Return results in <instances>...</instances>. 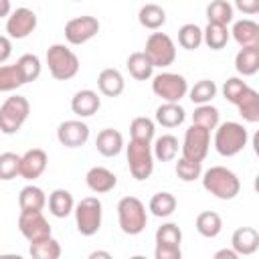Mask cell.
I'll use <instances>...</instances> for the list:
<instances>
[{"instance_id":"7402d4cb","label":"cell","mask_w":259,"mask_h":259,"mask_svg":"<svg viewBox=\"0 0 259 259\" xmlns=\"http://www.w3.org/2000/svg\"><path fill=\"white\" fill-rule=\"evenodd\" d=\"M235 38V42L239 47H251V45H259V24L251 18H243L237 20L233 24V30H229Z\"/></svg>"},{"instance_id":"f6af8a7d","label":"cell","mask_w":259,"mask_h":259,"mask_svg":"<svg viewBox=\"0 0 259 259\" xmlns=\"http://www.w3.org/2000/svg\"><path fill=\"white\" fill-rule=\"evenodd\" d=\"M235 8L247 16H253L259 12V0H235Z\"/></svg>"},{"instance_id":"6da1fadb","label":"cell","mask_w":259,"mask_h":259,"mask_svg":"<svg viewBox=\"0 0 259 259\" xmlns=\"http://www.w3.org/2000/svg\"><path fill=\"white\" fill-rule=\"evenodd\" d=\"M202 176V188L221 200H233L241 192L239 176L225 166H210Z\"/></svg>"},{"instance_id":"cb8c5ba5","label":"cell","mask_w":259,"mask_h":259,"mask_svg":"<svg viewBox=\"0 0 259 259\" xmlns=\"http://www.w3.org/2000/svg\"><path fill=\"white\" fill-rule=\"evenodd\" d=\"M186 119V111L180 103H172V101H164L158 109H156V121L162 127H178L182 125Z\"/></svg>"},{"instance_id":"484cf974","label":"cell","mask_w":259,"mask_h":259,"mask_svg":"<svg viewBox=\"0 0 259 259\" xmlns=\"http://www.w3.org/2000/svg\"><path fill=\"white\" fill-rule=\"evenodd\" d=\"M237 109H239V115L249 121V123H257L259 121V93L251 87H247L243 91V95L237 99Z\"/></svg>"},{"instance_id":"4fadbf2b","label":"cell","mask_w":259,"mask_h":259,"mask_svg":"<svg viewBox=\"0 0 259 259\" xmlns=\"http://www.w3.org/2000/svg\"><path fill=\"white\" fill-rule=\"evenodd\" d=\"M99 32V20L95 16H75L65 24V38L69 45H83Z\"/></svg>"},{"instance_id":"74e56055","label":"cell","mask_w":259,"mask_h":259,"mask_svg":"<svg viewBox=\"0 0 259 259\" xmlns=\"http://www.w3.org/2000/svg\"><path fill=\"white\" fill-rule=\"evenodd\" d=\"M20 85H24V79L18 65H0V93L14 91Z\"/></svg>"},{"instance_id":"e575fe53","label":"cell","mask_w":259,"mask_h":259,"mask_svg":"<svg viewBox=\"0 0 259 259\" xmlns=\"http://www.w3.org/2000/svg\"><path fill=\"white\" fill-rule=\"evenodd\" d=\"M217 85H214V81H210V79H200V81H196L192 87H188V97H190V101L192 103H196V105H202V103H210L214 97H217Z\"/></svg>"},{"instance_id":"277c9868","label":"cell","mask_w":259,"mask_h":259,"mask_svg":"<svg viewBox=\"0 0 259 259\" xmlns=\"http://www.w3.org/2000/svg\"><path fill=\"white\" fill-rule=\"evenodd\" d=\"M49 73L57 81H69L79 73V57L65 45H51L47 51Z\"/></svg>"},{"instance_id":"ffe728a7","label":"cell","mask_w":259,"mask_h":259,"mask_svg":"<svg viewBox=\"0 0 259 259\" xmlns=\"http://www.w3.org/2000/svg\"><path fill=\"white\" fill-rule=\"evenodd\" d=\"M95 148H97V152L101 156L113 158V156H117L123 150V136L117 130H113V127H105V130H101L97 134Z\"/></svg>"},{"instance_id":"1f68e13d","label":"cell","mask_w":259,"mask_h":259,"mask_svg":"<svg viewBox=\"0 0 259 259\" xmlns=\"http://www.w3.org/2000/svg\"><path fill=\"white\" fill-rule=\"evenodd\" d=\"M28 253H30L34 259H59V257H61V245H59V241L51 235V237L32 241L30 247H28Z\"/></svg>"},{"instance_id":"60d3db41","label":"cell","mask_w":259,"mask_h":259,"mask_svg":"<svg viewBox=\"0 0 259 259\" xmlns=\"http://www.w3.org/2000/svg\"><path fill=\"white\" fill-rule=\"evenodd\" d=\"M16 65H18V69H20V73H22L24 83H32V81H36V79L40 77L42 65H40V59H38L36 55L26 53V55H22V57L16 61Z\"/></svg>"},{"instance_id":"c3c4849f","label":"cell","mask_w":259,"mask_h":259,"mask_svg":"<svg viewBox=\"0 0 259 259\" xmlns=\"http://www.w3.org/2000/svg\"><path fill=\"white\" fill-rule=\"evenodd\" d=\"M10 12H12L10 0H0V18H8Z\"/></svg>"},{"instance_id":"9c48e42d","label":"cell","mask_w":259,"mask_h":259,"mask_svg":"<svg viewBox=\"0 0 259 259\" xmlns=\"http://www.w3.org/2000/svg\"><path fill=\"white\" fill-rule=\"evenodd\" d=\"M144 53L154 67H170L176 61V45L166 32H152L146 40Z\"/></svg>"},{"instance_id":"7a4b0ae2","label":"cell","mask_w":259,"mask_h":259,"mask_svg":"<svg viewBox=\"0 0 259 259\" xmlns=\"http://www.w3.org/2000/svg\"><path fill=\"white\" fill-rule=\"evenodd\" d=\"M247 142L249 134L239 121H225L214 127V150L225 158H233L243 152Z\"/></svg>"},{"instance_id":"603a6c76","label":"cell","mask_w":259,"mask_h":259,"mask_svg":"<svg viewBox=\"0 0 259 259\" xmlns=\"http://www.w3.org/2000/svg\"><path fill=\"white\" fill-rule=\"evenodd\" d=\"M97 87H99V93H103L105 97H117L123 93L125 81L117 69H103L97 77Z\"/></svg>"},{"instance_id":"d6986e66","label":"cell","mask_w":259,"mask_h":259,"mask_svg":"<svg viewBox=\"0 0 259 259\" xmlns=\"http://www.w3.org/2000/svg\"><path fill=\"white\" fill-rule=\"evenodd\" d=\"M231 247L237 255H253L259 249V233L253 227H239L231 237Z\"/></svg>"},{"instance_id":"2e32d148","label":"cell","mask_w":259,"mask_h":259,"mask_svg":"<svg viewBox=\"0 0 259 259\" xmlns=\"http://www.w3.org/2000/svg\"><path fill=\"white\" fill-rule=\"evenodd\" d=\"M47 162H49V156H47L45 150H40V148L26 150L20 156L18 176H22L24 180H36L47 170Z\"/></svg>"},{"instance_id":"f1b7e54d","label":"cell","mask_w":259,"mask_h":259,"mask_svg":"<svg viewBox=\"0 0 259 259\" xmlns=\"http://www.w3.org/2000/svg\"><path fill=\"white\" fill-rule=\"evenodd\" d=\"M138 20L148 30H158L166 24V10L158 4H144L138 12Z\"/></svg>"},{"instance_id":"b9f144b4","label":"cell","mask_w":259,"mask_h":259,"mask_svg":"<svg viewBox=\"0 0 259 259\" xmlns=\"http://www.w3.org/2000/svg\"><path fill=\"white\" fill-rule=\"evenodd\" d=\"M202 174V164L200 162H194V160H188V158H178L176 162V176L182 180V182H192L196 178H200Z\"/></svg>"},{"instance_id":"4316f807","label":"cell","mask_w":259,"mask_h":259,"mask_svg":"<svg viewBox=\"0 0 259 259\" xmlns=\"http://www.w3.org/2000/svg\"><path fill=\"white\" fill-rule=\"evenodd\" d=\"M125 67L130 71V75L136 79V81H146L152 77L154 73V65L152 61L148 59V55L144 51H138V53H132L125 61Z\"/></svg>"},{"instance_id":"5b68a950","label":"cell","mask_w":259,"mask_h":259,"mask_svg":"<svg viewBox=\"0 0 259 259\" xmlns=\"http://www.w3.org/2000/svg\"><path fill=\"white\" fill-rule=\"evenodd\" d=\"M30 103L24 95H12L0 105V132L6 136L16 134L28 119Z\"/></svg>"},{"instance_id":"30bf717a","label":"cell","mask_w":259,"mask_h":259,"mask_svg":"<svg viewBox=\"0 0 259 259\" xmlns=\"http://www.w3.org/2000/svg\"><path fill=\"white\" fill-rule=\"evenodd\" d=\"M180 243H182L180 227L176 223H164L156 231V251H154V257L156 259H180L182 257Z\"/></svg>"},{"instance_id":"7bdbcfd3","label":"cell","mask_w":259,"mask_h":259,"mask_svg":"<svg viewBox=\"0 0 259 259\" xmlns=\"http://www.w3.org/2000/svg\"><path fill=\"white\" fill-rule=\"evenodd\" d=\"M20 168V156L14 152L0 154V180H12L18 176Z\"/></svg>"},{"instance_id":"d590c367","label":"cell","mask_w":259,"mask_h":259,"mask_svg":"<svg viewBox=\"0 0 259 259\" xmlns=\"http://www.w3.org/2000/svg\"><path fill=\"white\" fill-rule=\"evenodd\" d=\"M192 123L202 125V127H206V130L210 132V130H214V127L221 123V113H219V109H217L214 105L202 103V105H198V107L194 109V113H192Z\"/></svg>"},{"instance_id":"8fae6325","label":"cell","mask_w":259,"mask_h":259,"mask_svg":"<svg viewBox=\"0 0 259 259\" xmlns=\"http://www.w3.org/2000/svg\"><path fill=\"white\" fill-rule=\"evenodd\" d=\"M208 148H210V132L202 125L192 123L184 134L182 156L194 162H202L208 154Z\"/></svg>"},{"instance_id":"9a60e30c","label":"cell","mask_w":259,"mask_h":259,"mask_svg":"<svg viewBox=\"0 0 259 259\" xmlns=\"http://www.w3.org/2000/svg\"><path fill=\"white\" fill-rule=\"evenodd\" d=\"M57 140L65 148H79L89 140V125L81 119H67L57 127Z\"/></svg>"},{"instance_id":"d6a6232c","label":"cell","mask_w":259,"mask_h":259,"mask_svg":"<svg viewBox=\"0 0 259 259\" xmlns=\"http://www.w3.org/2000/svg\"><path fill=\"white\" fill-rule=\"evenodd\" d=\"M152 154H154V160H160V162L174 160L178 154V140L172 134H164V136L156 138V142L152 146Z\"/></svg>"},{"instance_id":"d4e9b609","label":"cell","mask_w":259,"mask_h":259,"mask_svg":"<svg viewBox=\"0 0 259 259\" xmlns=\"http://www.w3.org/2000/svg\"><path fill=\"white\" fill-rule=\"evenodd\" d=\"M49 210H51V214L53 217H57V219H65V217H69L71 212H73V208H75V200H73V194L69 192V190H65V188H57V190H53L51 194H49Z\"/></svg>"},{"instance_id":"7dc6e473","label":"cell","mask_w":259,"mask_h":259,"mask_svg":"<svg viewBox=\"0 0 259 259\" xmlns=\"http://www.w3.org/2000/svg\"><path fill=\"white\" fill-rule=\"evenodd\" d=\"M214 259H239V255H237V251L231 247V249H221V251H217V253H214Z\"/></svg>"},{"instance_id":"ac0fdd59","label":"cell","mask_w":259,"mask_h":259,"mask_svg":"<svg viewBox=\"0 0 259 259\" xmlns=\"http://www.w3.org/2000/svg\"><path fill=\"white\" fill-rule=\"evenodd\" d=\"M99 107H101V97L93 89H81L71 99V111L77 117H91L99 111Z\"/></svg>"},{"instance_id":"5bb4252c","label":"cell","mask_w":259,"mask_h":259,"mask_svg":"<svg viewBox=\"0 0 259 259\" xmlns=\"http://www.w3.org/2000/svg\"><path fill=\"white\" fill-rule=\"evenodd\" d=\"M36 22H38V18H36L34 10H30L26 6H20V8H16V10H12L8 14L6 32H8L10 38L20 40V38H26L36 28Z\"/></svg>"},{"instance_id":"681fc988","label":"cell","mask_w":259,"mask_h":259,"mask_svg":"<svg viewBox=\"0 0 259 259\" xmlns=\"http://www.w3.org/2000/svg\"><path fill=\"white\" fill-rule=\"evenodd\" d=\"M97 257H105V259H109L111 253H109V251H93V253L89 255V259H97Z\"/></svg>"},{"instance_id":"8d00e7d4","label":"cell","mask_w":259,"mask_h":259,"mask_svg":"<svg viewBox=\"0 0 259 259\" xmlns=\"http://www.w3.org/2000/svg\"><path fill=\"white\" fill-rule=\"evenodd\" d=\"M206 18H208V22L227 26L229 22H233V4L227 0H212L206 6Z\"/></svg>"},{"instance_id":"ab89813d","label":"cell","mask_w":259,"mask_h":259,"mask_svg":"<svg viewBox=\"0 0 259 259\" xmlns=\"http://www.w3.org/2000/svg\"><path fill=\"white\" fill-rule=\"evenodd\" d=\"M154 134H156V125H154V121L150 117L140 115V117L132 119V123H130L132 140H136V142H152Z\"/></svg>"},{"instance_id":"ee69618b","label":"cell","mask_w":259,"mask_h":259,"mask_svg":"<svg viewBox=\"0 0 259 259\" xmlns=\"http://www.w3.org/2000/svg\"><path fill=\"white\" fill-rule=\"evenodd\" d=\"M249 85L243 81V79H239V77H229L225 83H223V97L229 101V103H237V99L243 95V91L247 89Z\"/></svg>"},{"instance_id":"e0dca14e","label":"cell","mask_w":259,"mask_h":259,"mask_svg":"<svg viewBox=\"0 0 259 259\" xmlns=\"http://www.w3.org/2000/svg\"><path fill=\"white\" fill-rule=\"evenodd\" d=\"M85 182H87V188L91 192L105 194V192H111L117 186V176L105 166H93V168L87 170Z\"/></svg>"},{"instance_id":"bcb514c9","label":"cell","mask_w":259,"mask_h":259,"mask_svg":"<svg viewBox=\"0 0 259 259\" xmlns=\"http://www.w3.org/2000/svg\"><path fill=\"white\" fill-rule=\"evenodd\" d=\"M12 55V42H10V36H4L0 34V65L6 63Z\"/></svg>"},{"instance_id":"4dcf8cb0","label":"cell","mask_w":259,"mask_h":259,"mask_svg":"<svg viewBox=\"0 0 259 259\" xmlns=\"http://www.w3.org/2000/svg\"><path fill=\"white\" fill-rule=\"evenodd\" d=\"M47 204V196L42 192V188L34 186V184H28L20 190L18 194V206L20 210H42Z\"/></svg>"},{"instance_id":"44dd1931","label":"cell","mask_w":259,"mask_h":259,"mask_svg":"<svg viewBox=\"0 0 259 259\" xmlns=\"http://www.w3.org/2000/svg\"><path fill=\"white\" fill-rule=\"evenodd\" d=\"M235 69L243 77H251L259 71V45L241 47V51L235 55Z\"/></svg>"},{"instance_id":"83f0119b","label":"cell","mask_w":259,"mask_h":259,"mask_svg":"<svg viewBox=\"0 0 259 259\" xmlns=\"http://www.w3.org/2000/svg\"><path fill=\"white\" fill-rule=\"evenodd\" d=\"M194 227L196 231L206 237V239H214L221 231H223V219L219 212L214 210H202L196 214V221H194Z\"/></svg>"},{"instance_id":"8992f818","label":"cell","mask_w":259,"mask_h":259,"mask_svg":"<svg viewBox=\"0 0 259 259\" xmlns=\"http://www.w3.org/2000/svg\"><path fill=\"white\" fill-rule=\"evenodd\" d=\"M75 225H77V231L83 235V237H93L99 229H101V214H103V206H101V200L97 196H85L81 198L75 208Z\"/></svg>"},{"instance_id":"3957f363","label":"cell","mask_w":259,"mask_h":259,"mask_svg":"<svg viewBox=\"0 0 259 259\" xmlns=\"http://www.w3.org/2000/svg\"><path fill=\"white\" fill-rule=\"evenodd\" d=\"M117 223L125 235H140L148 225V212L138 196H123L117 202Z\"/></svg>"},{"instance_id":"7c38bea8","label":"cell","mask_w":259,"mask_h":259,"mask_svg":"<svg viewBox=\"0 0 259 259\" xmlns=\"http://www.w3.org/2000/svg\"><path fill=\"white\" fill-rule=\"evenodd\" d=\"M18 229L22 237L32 243L45 237H51V225L45 219L42 210H20L18 214Z\"/></svg>"},{"instance_id":"ba28073f","label":"cell","mask_w":259,"mask_h":259,"mask_svg":"<svg viewBox=\"0 0 259 259\" xmlns=\"http://www.w3.org/2000/svg\"><path fill=\"white\" fill-rule=\"evenodd\" d=\"M152 91L162 101L178 103L188 93V81H186V77H182L178 73L164 71V73H160L152 79Z\"/></svg>"},{"instance_id":"52a82bcc","label":"cell","mask_w":259,"mask_h":259,"mask_svg":"<svg viewBox=\"0 0 259 259\" xmlns=\"http://www.w3.org/2000/svg\"><path fill=\"white\" fill-rule=\"evenodd\" d=\"M127 154V166L136 180H148L154 172V154L150 142H136L132 140L130 146H125Z\"/></svg>"},{"instance_id":"f546056e","label":"cell","mask_w":259,"mask_h":259,"mask_svg":"<svg viewBox=\"0 0 259 259\" xmlns=\"http://www.w3.org/2000/svg\"><path fill=\"white\" fill-rule=\"evenodd\" d=\"M229 36H231V32H229V28H227L225 24L208 22L206 28H202V42H204L208 49H212V51L225 49L227 42H229Z\"/></svg>"},{"instance_id":"f35d334b","label":"cell","mask_w":259,"mask_h":259,"mask_svg":"<svg viewBox=\"0 0 259 259\" xmlns=\"http://www.w3.org/2000/svg\"><path fill=\"white\" fill-rule=\"evenodd\" d=\"M178 45L186 51H194L202 45V28L194 22H188L184 26H180L178 30Z\"/></svg>"},{"instance_id":"836d02e7","label":"cell","mask_w":259,"mask_h":259,"mask_svg":"<svg viewBox=\"0 0 259 259\" xmlns=\"http://www.w3.org/2000/svg\"><path fill=\"white\" fill-rule=\"evenodd\" d=\"M176 196L172 194V192H156L152 198H150V204H148V208H150V212L154 214V217H158V219H166V217H170L174 210H176Z\"/></svg>"}]
</instances>
